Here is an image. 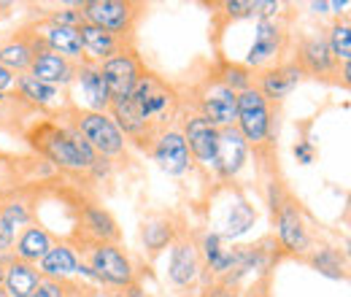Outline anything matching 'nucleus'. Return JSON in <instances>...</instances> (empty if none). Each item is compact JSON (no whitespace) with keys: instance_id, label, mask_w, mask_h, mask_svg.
Masks as SVG:
<instances>
[{"instance_id":"nucleus-1","label":"nucleus","mask_w":351,"mask_h":297,"mask_svg":"<svg viewBox=\"0 0 351 297\" xmlns=\"http://www.w3.org/2000/svg\"><path fill=\"white\" fill-rule=\"evenodd\" d=\"M25 141L38 157H44L51 168H57L60 173H68V176L87 178L89 170L95 168V163L100 157L73 130V125H68L65 117L33 119L25 130Z\"/></svg>"},{"instance_id":"nucleus-2","label":"nucleus","mask_w":351,"mask_h":297,"mask_svg":"<svg viewBox=\"0 0 351 297\" xmlns=\"http://www.w3.org/2000/svg\"><path fill=\"white\" fill-rule=\"evenodd\" d=\"M197 73H189L186 82H176L181 89L184 111L197 114L208 119L214 128H235V111H238V95L221 84L217 76L214 60L197 62Z\"/></svg>"},{"instance_id":"nucleus-3","label":"nucleus","mask_w":351,"mask_h":297,"mask_svg":"<svg viewBox=\"0 0 351 297\" xmlns=\"http://www.w3.org/2000/svg\"><path fill=\"white\" fill-rule=\"evenodd\" d=\"M130 103L138 119L146 125L152 135H160L165 130L176 128L181 114H184L178 84L157 71H149V68L143 71L135 92L130 95Z\"/></svg>"},{"instance_id":"nucleus-4","label":"nucleus","mask_w":351,"mask_h":297,"mask_svg":"<svg viewBox=\"0 0 351 297\" xmlns=\"http://www.w3.org/2000/svg\"><path fill=\"white\" fill-rule=\"evenodd\" d=\"M295 8L287 11L284 16L254 22L252 41H249V49H246V54L241 60L246 68H252L254 73H260V71H267V68L289 60V54H292V38H295V27L292 25H295V16H298Z\"/></svg>"},{"instance_id":"nucleus-5","label":"nucleus","mask_w":351,"mask_h":297,"mask_svg":"<svg viewBox=\"0 0 351 297\" xmlns=\"http://www.w3.org/2000/svg\"><path fill=\"white\" fill-rule=\"evenodd\" d=\"M95 273L97 287L106 292H122L141 284V273L132 254L122 243H71Z\"/></svg>"},{"instance_id":"nucleus-6","label":"nucleus","mask_w":351,"mask_h":297,"mask_svg":"<svg viewBox=\"0 0 351 297\" xmlns=\"http://www.w3.org/2000/svg\"><path fill=\"white\" fill-rule=\"evenodd\" d=\"M76 8L87 25H95L130 46H135L138 27L149 14V3L141 0H79Z\"/></svg>"},{"instance_id":"nucleus-7","label":"nucleus","mask_w":351,"mask_h":297,"mask_svg":"<svg viewBox=\"0 0 351 297\" xmlns=\"http://www.w3.org/2000/svg\"><path fill=\"white\" fill-rule=\"evenodd\" d=\"M270 224H273L270 235L276 238V243L281 246L287 259L303 262V257L319 243L316 233H313V222L292 189L284 195V200L276 206V211L270 213Z\"/></svg>"},{"instance_id":"nucleus-8","label":"nucleus","mask_w":351,"mask_h":297,"mask_svg":"<svg viewBox=\"0 0 351 297\" xmlns=\"http://www.w3.org/2000/svg\"><path fill=\"white\" fill-rule=\"evenodd\" d=\"M62 117L108 163L117 165V163H128L130 160V143L125 141V135H122V130L117 128V122L108 117V111L103 114V111H87V108L71 106Z\"/></svg>"},{"instance_id":"nucleus-9","label":"nucleus","mask_w":351,"mask_h":297,"mask_svg":"<svg viewBox=\"0 0 351 297\" xmlns=\"http://www.w3.org/2000/svg\"><path fill=\"white\" fill-rule=\"evenodd\" d=\"M289 60L303 71L306 79L322 82V84L341 86V79H338L341 62H335V57L330 54V46L324 41V30L322 27L319 30L316 27H308V30L295 33Z\"/></svg>"},{"instance_id":"nucleus-10","label":"nucleus","mask_w":351,"mask_h":297,"mask_svg":"<svg viewBox=\"0 0 351 297\" xmlns=\"http://www.w3.org/2000/svg\"><path fill=\"white\" fill-rule=\"evenodd\" d=\"M165 281L171 284V289L181 292V295L197 292L203 287V257H200V246H197V230L184 227V233L168 249Z\"/></svg>"},{"instance_id":"nucleus-11","label":"nucleus","mask_w":351,"mask_h":297,"mask_svg":"<svg viewBox=\"0 0 351 297\" xmlns=\"http://www.w3.org/2000/svg\"><path fill=\"white\" fill-rule=\"evenodd\" d=\"M76 213L79 222L68 243H122V227L117 216L95 198H82Z\"/></svg>"},{"instance_id":"nucleus-12","label":"nucleus","mask_w":351,"mask_h":297,"mask_svg":"<svg viewBox=\"0 0 351 297\" xmlns=\"http://www.w3.org/2000/svg\"><path fill=\"white\" fill-rule=\"evenodd\" d=\"M178 130L184 135V143L189 149L192 165L197 173H203L206 178H211L214 160H217V143H219V128H214L208 119L184 111L178 119Z\"/></svg>"},{"instance_id":"nucleus-13","label":"nucleus","mask_w":351,"mask_h":297,"mask_svg":"<svg viewBox=\"0 0 351 297\" xmlns=\"http://www.w3.org/2000/svg\"><path fill=\"white\" fill-rule=\"evenodd\" d=\"M143 71H146V62H143L138 46H125L122 51H117L114 57H108L106 62H100V73L106 79L111 103L114 100H128L132 92H135V86L141 82Z\"/></svg>"},{"instance_id":"nucleus-14","label":"nucleus","mask_w":351,"mask_h":297,"mask_svg":"<svg viewBox=\"0 0 351 297\" xmlns=\"http://www.w3.org/2000/svg\"><path fill=\"white\" fill-rule=\"evenodd\" d=\"M14 97H16V103H22V106H27L33 111H41L44 117H62L73 106L68 89H57L51 84H44V82L33 79L30 73L16 76Z\"/></svg>"},{"instance_id":"nucleus-15","label":"nucleus","mask_w":351,"mask_h":297,"mask_svg":"<svg viewBox=\"0 0 351 297\" xmlns=\"http://www.w3.org/2000/svg\"><path fill=\"white\" fill-rule=\"evenodd\" d=\"M249 157H252V149H249V143L243 141V135L235 128H221L211 178H214L217 184H235L238 176L249 165Z\"/></svg>"},{"instance_id":"nucleus-16","label":"nucleus","mask_w":351,"mask_h":297,"mask_svg":"<svg viewBox=\"0 0 351 297\" xmlns=\"http://www.w3.org/2000/svg\"><path fill=\"white\" fill-rule=\"evenodd\" d=\"M71 95V103L76 108H87V111H108L111 106V95H108V86H106V79L100 73V65L97 62H79L76 68V82L68 89Z\"/></svg>"},{"instance_id":"nucleus-17","label":"nucleus","mask_w":351,"mask_h":297,"mask_svg":"<svg viewBox=\"0 0 351 297\" xmlns=\"http://www.w3.org/2000/svg\"><path fill=\"white\" fill-rule=\"evenodd\" d=\"M149 157L157 163V168L162 170L165 176H171V178H184V176H189L195 170L178 125L157 135V141L149 149Z\"/></svg>"},{"instance_id":"nucleus-18","label":"nucleus","mask_w":351,"mask_h":297,"mask_svg":"<svg viewBox=\"0 0 351 297\" xmlns=\"http://www.w3.org/2000/svg\"><path fill=\"white\" fill-rule=\"evenodd\" d=\"M186 222L171 211H157L149 213L141 222V246L149 259H157L162 252H168L173 246V241L184 233Z\"/></svg>"},{"instance_id":"nucleus-19","label":"nucleus","mask_w":351,"mask_h":297,"mask_svg":"<svg viewBox=\"0 0 351 297\" xmlns=\"http://www.w3.org/2000/svg\"><path fill=\"white\" fill-rule=\"evenodd\" d=\"M306 82L303 71L292 62V60H284L267 71H260L254 76V89L263 95L270 106H284L287 97L298 89V86Z\"/></svg>"},{"instance_id":"nucleus-20","label":"nucleus","mask_w":351,"mask_h":297,"mask_svg":"<svg viewBox=\"0 0 351 297\" xmlns=\"http://www.w3.org/2000/svg\"><path fill=\"white\" fill-rule=\"evenodd\" d=\"M38 41L44 43L49 51L68 57L73 62H84V49H82V38H79V27H62V25H51L44 16L33 19L25 25Z\"/></svg>"},{"instance_id":"nucleus-21","label":"nucleus","mask_w":351,"mask_h":297,"mask_svg":"<svg viewBox=\"0 0 351 297\" xmlns=\"http://www.w3.org/2000/svg\"><path fill=\"white\" fill-rule=\"evenodd\" d=\"M76 68H79V62H73L68 57H60V54L44 49V51H38L33 57V65H30L27 73L33 79L44 82V84L57 86V89H71L73 82H76Z\"/></svg>"},{"instance_id":"nucleus-22","label":"nucleus","mask_w":351,"mask_h":297,"mask_svg":"<svg viewBox=\"0 0 351 297\" xmlns=\"http://www.w3.org/2000/svg\"><path fill=\"white\" fill-rule=\"evenodd\" d=\"M38 270H41L44 278H51V281H76L79 270H82V257L68 241L57 238L54 246L38 262Z\"/></svg>"},{"instance_id":"nucleus-23","label":"nucleus","mask_w":351,"mask_h":297,"mask_svg":"<svg viewBox=\"0 0 351 297\" xmlns=\"http://www.w3.org/2000/svg\"><path fill=\"white\" fill-rule=\"evenodd\" d=\"M54 241H57V235H54L49 227H44L41 222H33V224H27V227L16 235L14 249H11V257L19 259V262L38 265V262L46 257V252L54 246Z\"/></svg>"},{"instance_id":"nucleus-24","label":"nucleus","mask_w":351,"mask_h":297,"mask_svg":"<svg viewBox=\"0 0 351 297\" xmlns=\"http://www.w3.org/2000/svg\"><path fill=\"white\" fill-rule=\"evenodd\" d=\"M303 265H308L311 270H316L324 278L332 281H349V254L332 243H316L306 257Z\"/></svg>"},{"instance_id":"nucleus-25","label":"nucleus","mask_w":351,"mask_h":297,"mask_svg":"<svg viewBox=\"0 0 351 297\" xmlns=\"http://www.w3.org/2000/svg\"><path fill=\"white\" fill-rule=\"evenodd\" d=\"M214 22V38L238 22H257V0H221V3H203Z\"/></svg>"},{"instance_id":"nucleus-26","label":"nucleus","mask_w":351,"mask_h":297,"mask_svg":"<svg viewBox=\"0 0 351 297\" xmlns=\"http://www.w3.org/2000/svg\"><path fill=\"white\" fill-rule=\"evenodd\" d=\"M36 222V203L25 192L0 195V224L16 238L27 224Z\"/></svg>"},{"instance_id":"nucleus-27","label":"nucleus","mask_w":351,"mask_h":297,"mask_svg":"<svg viewBox=\"0 0 351 297\" xmlns=\"http://www.w3.org/2000/svg\"><path fill=\"white\" fill-rule=\"evenodd\" d=\"M33 43L27 38V33L19 27L16 33H11L8 38L0 41V65L5 71H11L14 76H22L30 71L33 65Z\"/></svg>"},{"instance_id":"nucleus-28","label":"nucleus","mask_w":351,"mask_h":297,"mask_svg":"<svg viewBox=\"0 0 351 297\" xmlns=\"http://www.w3.org/2000/svg\"><path fill=\"white\" fill-rule=\"evenodd\" d=\"M79 38H82V49H84V60L97 62V65L106 62L108 57H114L117 51H122L125 46H130V43H122L119 38L108 36L106 30L87 25V22L79 25Z\"/></svg>"},{"instance_id":"nucleus-29","label":"nucleus","mask_w":351,"mask_h":297,"mask_svg":"<svg viewBox=\"0 0 351 297\" xmlns=\"http://www.w3.org/2000/svg\"><path fill=\"white\" fill-rule=\"evenodd\" d=\"M44 281L38 265H30V262H19V259H11L8 270H5V281H3V292L8 297H30L38 284Z\"/></svg>"},{"instance_id":"nucleus-30","label":"nucleus","mask_w":351,"mask_h":297,"mask_svg":"<svg viewBox=\"0 0 351 297\" xmlns=\"http://www.w3.org/2000/svg\"><path fill=\"white\" fill-rule=\"evenodd\" d=\"M214 68H217V76L221 79V84L227 89H232L235 95L246 92L254 86V71L246 68L241 60H232V57H224V54H217L214 57Z\"/></svg>"},{"instance_id":"nucleus-31","label":"nucleus","mask_w":351,"mask_h":297,"mask_svg":"<svg viewBox=\"0 0 351 297\" xmlns=\"http://www.w3.org/2000/svg\"><path fill=\"white\" fill-rule=\"evenodd\" d=\"M254 222H257V209L241 195L235 203H230L227 222H224V230H219V235L224 238V241H235V238L243 235Z\"/></svg>"},{"instance_id":"nucleus-32","label":"nucleus","mask_w":351,"mask_h":297,"mask_svg":"<svg viewBox=\"0 0 351 297\" xmlns=\"http://www.w3.org/2000/svg\"><path fill=\"white\" fill-rule=\"evenodd\" d=\"M324 41L330 46V54L335 57V62H351V19H330V25L324 27Z\"/></svg>"},{"instance_id":"nucleus-33","label":"nucleus","mask_w":351,"mask_h":297,"mask_svg":"<svg viewBox=\"0 0 351 297\" xmlns=\"http://www.w3.org/2000/svg\"><path fill=\"white\" fill-rule=\"evenodd\" d=\"M73 289V281H51V278H44L38 284V289L30 297H68Z\"/></svg>"},{"instance_id":"nucleus-34","label":"nucleus","mask_w":351,"mask_h":297,"mask_svg":"<svg viewBox=\"0 0 351 297\" xmlns=\"http://www.w3.org/2000/svg\"><path fill=\"white\" fill-rule=\"evenodd\" d=\"M238 297H273V276L249 281L246 287L238 289Z\"/></svg>"},{"instance_id":"nucleus-35","label":"nucleus","mask_w":351,"mask_h":297,"mask_svg":"<svg viewBox=\"0 0 351 297\" xmlns=\"http://www.w3.org/2000/svg\"><path fill=\"white\" fill-rule=\"evenodd\" d=\"M197 297H238V289L224 281H208L197 289Z\"/></svg>"},{"instance_id":"nucleus-36","label":"nucleus","mask_w":351,"mask_h":297,"mask_svg":"<svg viewBox=\"0 0 351 297\" xmlns=\"http://www.w3.org/2000/svg\"><path fill=\"white\" fill-rule=\"evenodd\" d=\"M292 154H295V160H298L300 165H311V163L316 160V146H313L308 138H300V141L292 146Z\"/></svg>"},{"instance_id":"nucleus-37","label":"nucleus","mask_w":351,"mask_h":297,"mask_svg":"<svg viewBox=\"0 0 351 297\" xmlns=\"http://www.w3.org/2000/svg\"><path fill=\"white\" fill-rule=\"evenodd\" d=\"M14 82H16V76L0 65V95H11L14 92Z\"/></svg>"},{"instance_id":"nucleus-38","label":"nucleus","mask_w":351,"mask_h":297,"mask_svg":"<svg viewBox=\"0 0 351 297\" xmlns=\"http://www.w3.org/2000/svg\"><path fill=\"white\" fill-rule=\"evenodd\" d=\"M308 8H311V14H316V16H327L330 14V3H308Z\"/></svg>"},{"instance_id":"nucleus-39","label":"nucleus","mask_w":351,"mask_h":297,"mask_svg":"<svg viewBox=\"0 0 351 297\" xmlns=\"http://www.w3.org/2000/svg\"><path fill=\"white\" fill-rule=\"evenodd\" d=\"M122 292H125V297H152L146 289H143V284H132V287L122 289Z\"/></svg>"},{"instance_id":"nucleus-40","label":"nucleus","mask_w":351,"mask_h":297,"mask_svg":"<svg viewBox=\"0 0 351 297\" xmlns=\"http://www.w3.org/2000/svg\"><path fill=\"white\" fill-rule=\"evenodd\" d=\"M11 254H0V287H3V281H5V270H8V265H11Z\"/></svg>"},{"instance_id":"nucleus-41","label":"nucleus","mask_w":351,"mask_h":297,"mask_svg":"<svg viewBox=\"0 0 351 297\" xmlns=\"http://www.w3.org/2000/svg\"><path fill=\"white\" fill-rule=\"evenodd\" d=\"M84 297H111V292H106L100 287H84Z\"/></svg>"},{"instance_id":"nucleus-42","label":"nucleus","mask_w":351,"mask_h":297,"mask_svg":"<svg viewBox=\"0 0 351 297\" xmlns=\"http://www.w3.org/2000/svg\"><path fill=\"white\" fill-rule=\"evenodd\" d=\"M84 287H87V284L73 281V289H71V295H68V297H84Z\"/></svg>"},{"instance_id":"nucleus-43","label":"nucleus","mask_w":351,"mask_h":297,"mask_svg":"<svg viewBox=\"0 0 351 297\" xmlns=\"http://www.w3.org/2000/svg\"><path fill=\"white\" fill-rule=\"evenodd\" d=\"M111 297H125V292H111Z\"/></svg>"},{"instance_id":"nucleus-44","label":"nucleus","mask_w":351,"mask_h":297,"mask_svg":"<svg viewBox=\"0 0 351 297\" xmlns=\"http://www.w3.org/2000/svg\"><path fill=\"white\" fill-rule=\"evenodd\" d=\"M0 297H8V295H5V292H3V289H0Z\"/></svg>"}]
</instances>
